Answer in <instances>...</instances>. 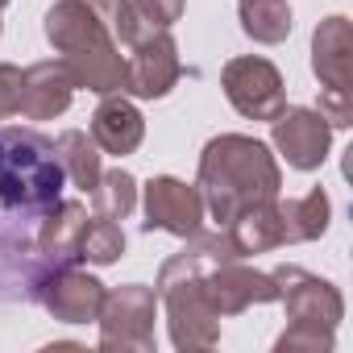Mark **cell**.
Wrapping results in <instances>:
<instances>
[{"instance_id":"cell-6","label":"cell","mask_w":353,"mask_h":353,"mask_svg":"<svg viewBox=\"0 0 353 353\" xmlns=\"http://www.w3.org/2000/svg\"><path fill=\"white\" fill-rule=\"evenodd\" d=\"M279 283V299L287 307V320L295 328H312V332H336L341 316H345V299L328 279L307 274L303 266H279L270 274Z\"/></svg>"},{"instance_id":"cell-4","label":"cell","mask_w":353,"mask_h":353,"mask_svg":"<svg viewBox=\"0 0 353 353\" xmlns=\"http://www.w3.org/2000/svg\"><path fill=\"white\" fill-rule=\"evenodd\" d=\"M188 245L166 258L158 270V299L166 303V320H170V341L174 349H212L221 341V316L212 312L204 287H200V245L196 237H183Z\"/></svg>"},{"instance_id":"cell-22","label":"cell","mask_w":353,"mask_h":353,"mask_svg":"<svg viewBox=\"0 0 353 353\" xmlns=\"http://www.w3.org/2000/svg\"><path fill=\"white\" fill-rule=\"evenodd\" d=\"M125 254V233L112 216H88L83 225V237H79V258L83 262H96V266H108Z\"/></svg>"},{"instance_id":"cell-2","label":"cell","mask_w":353,"mask_h":353,"mask_svg":"<svg viewBox=\"0 0 353 353\" xmlns=\"http://www.w3.org/2000/svg\"><path fill=\"white\" fill-rule=\"evenodd\" d=\"M279 188H283L279 162H274L270 145L258 141V137L221 133L200 154L204 212H212V221H221V229L233 225L241 212L279 200Z\"/></svg>"},{"instance_id":"cell-18","label":"cell","mask_w":353,"mask_h":353,"mask_svg":"<svg viewBox=\"0 0 353 353\" xmlns=\"http://www.w3.org/2000/svg\"><path fill=\"white\" fill-rule=\"evenodd\" d=\"M54 154H59V162H63V170H67V179L79 188V192H92L96 188V179L104 174V166H100V145L83 133V129H67V133H59L54 137Z\"/></svg>"},{"instance_id":"cell-25","label":"cell","mask_w":353,"mask_h":353,"mask_svg":"<svg viewBox=\"0 0 353 353\" xmlns=\"http://www.w3.org/2000/svg\"><path fill=\"white\" fill-rule=\"evenodd\" d=\"M133 9L150 21V26H158V30H170L174 21L183 17V0H133Z\"/></svg>"},{"instance_id":"cell-23","label":"cell","mask_w":353,"mask_h":353,"mask_svg":"<svg viewBox=\"0 0 353 353\" xmlns=\"http://www.w3.org/2000/svg\"><path fill=\"white\" fill-rule=\"evenodd\" d=\"M332 129H345L353 125V96L349 92H336V88H320V108H316Z\"/></svg>"},{"instance_id":"cell-27","label":"cell","mask_w":353,"mask_h":353,"mask_svg":"<svg viewBox=\"0 0 353 353\" xmlns=\"http://www.w3.org/2000/svg\"><path fill=\"white\" fill-rule=\"evenodd\" d=\"M5 5H9V0H0V9H5Z\"/></svg>"},{"instance_id":"cell-19","label":"cell","mask_w":353,"mask_h":353,"mask_svg":"<svg viewBox=\"0 0 353 353\" xmlns=\"http://www.w3.org/2000/svg\"><path fill=\"white\" fill-rule=\"evenodd\" d=\"M241 5V30L262 42V46H274L291 34V5L287 0H237Z\"/></svg>"},{"instance_id":"cell-17","label":"cell","mask_w":353,"mask_h":353,"mask_svg":"<svg viewBox=\"0 0 353 353\" xmlns=\"http://www.w3.org/2000/svg\"><path fill=\"white\" fill-rule=\"evenodd\" d=\"M328 216H332V204L320 188H312L307 196L299 200H279V221H283V245L291 241H316L324 237L328 229Z\"/></svg>"},{"instance_id":"cell-13","label":"cell","mask_w":353,"mask_h":353,"mask_svg":"<svg viewBox=\"0 0 353 353\" xmlns=\"http://www.w3.org/2000/svg\"><path fill=\"white\" fill-rule=\"evenodd\" d=\"M312 71L320 88L353 92V26L349 17H324L312 34Z\"/></svg>"},{"instance_id":"cell-3","label":"cell","mask_w":353,"mask_h":353,"mask_svg":"<svg viewBox=\"0 0 353 353\" xmlns=\"http://www.w3.org/2000/svg\"><path fill=\"white\" fill-rule=\"evenodd\" d=\"M46 42L63 54L75 88H88L96 96H112L125 88V54L100 13L88 0H59L46 13Z\"/></svg>"},{"instance_id":"cell-14","label":"cell","mask_w":353,"mask_h":353,"mask_svg":"<svg viewBox=\"0 0 353 353\" xmlns=\"http://www.w3.org/2000/svg\"><path fill=\"white\" fill-rule=\"evenodd\" d=\"M71 96H75V83H71V75L59 59L54 63H34L30 71H21L17 112L26 121H50V117H63L71 108Z\"/></svg>"},{"instance_id":"cell-1","label":"cell","mask_w":353,"mask_h":353,"mask_svg":"<svg viewBox=\"0 0 353 353\" xmlns=\"http://www.w3.org/2000/svg\"><path fill=\"white\" fill-rule=\"evenodd\" d=\"M67 170L54 154V141L26 125L0 129V229L30 233L63 200Z\"/></svg>"},{"instance_id":"cell-16","label":"cell","mask_w":353,"mask_h":353,"mask_svg":"<svg viewBox=\"0 0 353 353\" xmlns=\"http://www.w3.org/2000/svg\"><path fill=\"white\" fill-rule=\"evenodd\" d=\"M141 137H145V121H141L137 104L125 100V96H117V92L104 96L100 108L92 112V141H96L104 154L125 158V154H133V150L141 145Z\"/></svg>"},{"instance_id":"cell-12","label":"cell","mask_w":353,"mask_h":353,"mask_svg":"<svg viewBox=\"0 0 353 353\" xmlns=\"http://www.w3.org/2000/svg\"><path fill=\"white\" fill-rule=\"evenodd\" d=\"M274 150L287 158L295 170H316L328 158L332 145V125L316 108H283L274 121Z\"/></svg>"},{"instance_id":"cell-20","label":"cell","mask_w":353,"mask_h":353,"mask_svg":"<svg viewBox=\"0 0 353 353\" xmlns=\"http://www.w3.org/2000/svg\"><path fill=\"white\" fill-rule=\"evenodd\" d=\"M92 196V204H96V212L100 216H112V221H125L133 208H137V179L129 170H104L100 179H96V188L88 192Z\"/></svg>"},{"instance_id":"cell-26","label":"cell","mask_w":353,"mask_h":353,"mask_svg":"<svg viewBox=\"0 0 353 353\" xmlns=\"http://www.w3.org/2000/svg\"><path fill=\"white\" fill-rule=\"evenodd\" d=\"M17 104H21V67L0 63V121L17 117Z\"/></svg>"},{"instance_id":"cell-15","label":"cell","mask_w":353,"mask_h":353,"mask_svg":"<svg viewBox=\"0 0 353 353\" xmlns=\"http://www.w3.org/2000/svg\"><path fill=\"white\" fill-rule=\"evenodd\" d=\"M88 225V208L79 200H59L34 229V245L46 262L54 266H75L79 262V237Z\"/></svg>"},{"instance_id":"cell-11","label":"cell","mask_w":353,"mask_h":353,"mask_svg":"<svg viewBox=\"0 0 353 353\" xmlns=\"http://www.w3.org/2000/svg\"><path fill=\"white\" fill-rule=\"evenodd\" d=\"M204 221V196L200 188L170 179V174H158V179L145 183V229H162L174 237H192Z\"/></svg>"},{"instance_id":"cell-5","label":"cell","mask_w":353,"mask_h":353,"mask_svg":"<svg viewBox=\"0 0 353 353\" xmlns=\"http://www.w3.org/2000/svg\"><path fill=\"white\" fill-rule=\"evenodd\" d=\"M154 303L158 291L141 287V283H125L117 291L104 295L100 307V349H137L150 353L154 349Z\"/></svg>"},{"instance_id":"cell-8","label":"cell","mask_w":353,"mask_h":353,"mask_svg":"<svg viewBox=\"0 0 353 353\" xmlns=\"http://www.w3.org/2000/svg\"><path fill=\"white\" fill-rule=\"evenodd\" d=\"M183 79V63H179V46L166 30H150L125 59V88L137 100H162L174 83Z\"/></svg>"},{"instance_id":"cell-21","label":"cell","mask_w":353,"mask_h":353,"mask_svg":"<svg viewBox=\"0 0 353 353\" xmlns=\"http://www.w3.org/2000/svg\"><path fill=\"white\" fill-rule=\"evenodd\" d=\"M88 5L100 13V21L108 26V34L117 38L121 50H133L150 30H158V26H150V21L133 9V0H88Z\"/></svg>"},{"instance_id":"cell-24","label":"cell","mask_w":353,"mask_h":353,"mask_svg":"<svg viewBox=\"0 0 353 353\" xmlns=\"http://www.w3.org/2000/svg\"><path fill=\"white\" fill-rule=\"evenodd\" d=\"M274 349H279V353H295V349H320V353H324V349H332V332H312V328H295V324H291V328L274 341Z\"/></svg>"},{"instance_id":"cell-10","label":"cell","mask_w":353,"mask_h":353,"mask_svg":"<svg viewBox=\"0 0 353 353\" xmlns=\"http://www.w3.org/2000/svg\"><path fill=\"white\" fill-rule=\"evenodd\" d=\"M54 262H46L30 233L0 229V303H38Z\"/></svg>"},{"instance_id":"cell-7","label":"cell","mask_w":353,"mask_h":353,"mask_svg":"<svg viewBox=\"0 0 353 353\" xmlns=\"http://www.w3.org/2000/svg\"><path fill=\"white\" fill-rule=\"evenodd\" d=\"M221 88L229 96V104L250 117V121H274L283 108H287V96H283V75L270 59H258V54H241V59H229L225 71H221Z\"/></svg>"},{"instance_id":"cell-9","label":"cell","mask_w":353,"mask_h":353,"mask_svg":"<svg viewBox=\"0 0 353 353\" xmlns=\"http://www.w3.org/2000/svg\"><path fill=\"white\" fill-rule=\"evenodd\" d=\"M104 295L108 291L96 274H83L79 266H54L46 274L42 291H38V303L63 324H88V320L100 316Z\"/></svg>"}]
</instances>
